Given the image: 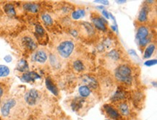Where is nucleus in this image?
<instances>
[{
    "label": "nucleus",
    "mask_w": 157,
    "mask_h": 120,
    "mask_svg": "<svg viewBox=\"0 0 157 120\" xmlns=\"http://www.w3.org/2000/svg\"><path fill=\"white\" fill-rule=\"evenodd\" d=\"M18 43L22 49L29 51H34L37 49L38 43L35 38L31 33H23L20 36Z\"/></svg>",
    "instance_id": "obj_1"
},
{
    "label": "nucleus",
    "mask_w": 157,
    "mask_h": 120,
    "mask_svg": "<svg viewBox=\"0 0 157 120\" xmlns=\"http://www.w3.org/2000/svg\"><path fill=\"white\" fill-rule=\"evenodd\" d=\"M57 54L64 59L70 57L75 49V43L70 39H65L60 41L57 47Z\"/></svg>",
    "instance_id": "obj_2"
},
{
    "label": "nucleus",
    "mask_w": 157,
    "mask_h": 120,
    "mask_svg": "<svg viewBox=\"0 0 157 120\" xmlns=\"http://www.w3.org/2000/svg\"><path fill=\"white\" fill-rule=\"evenodd\" d=\"M114 75L118 81L128 85L132 83V70L128 65L119 66L114 72Z\"/></svg>",
    "instance_id": "obj_3"
},
{
    "label": "nucleus",
    "mask_w": 157,
    "mask_h": 120,
    "mask_svg": "<svg viewBox=\"0 0 157 120\" xmlns=\"http://www.w3.org/2000/svg\"><path fill=\"white\" fill-rule=\"evenodd\" d=\"M41 98V94L37 90L31 89L27 91L24 96V100L25 103L30 107H34L39 101Z\"/></svg>",
    "instance_id": "obj_4"
},
{
    "label": "nucleus",
    "mask_w": 157,
    "mask_h": 120,
    "mask_svg": "<svg viewBox=\"0 0 157 120\" xmlns=\"http://www.w3.org/2000/svg\"><path fill=\"white\" fill-rule=\"evenodd\" d=\"M149 35V31L146 26H140L138 28L136 33V40L141 47H145L148 43V39Z\"/></svg>",
    "instance_id": "obj_5"
},
{
    "label": "nucleus",
    "mask_w": 157,
    "mask_h": 120,
    "mask_svg": "<svg viewBox=\"0 0 157 120\" xmlns=\"http://www.w3.org/2000/svg\"><path fill=\"white\" fill-rule=\"evenodd\" d=\"M17 105V101L15 99L6 100L1 107V114L3 117L7 118L10 115L12 110Z\"/></svg>",
    "instance_id": "obj_6"
},
{
    "label": "nucleus",
    "mask_w": 157,
    "mask_h": 120,
    "mask_svg": "<svg viewBox=\"0 0 157 120\" xmlns=\"http://www.w3.org/2000/svg\"><path fill=\"white\" fill-rule=\"evenodd\" d=\"M32 59L35 62L44 64L48 59V54L44 49H36L32 55Z\"/></svg>",
    "instance_id": "obj_7"
},
{
    "label": "nucleus",
    "mask_w": 157,
    "mask_h": 120,
    "mask_svg": "<svg viewBox=\"0 0 157 120\" xmlns=\"http://www.w3.org/2000/svg\"><path fill=\"white\" fill-rule=\"evenodd\" d=\"M40 78H41L40 75L35 72H26L22 75L21 81L24 83H31Z\"/></svg>",
    "instance_id": "obj_8"
},
{
    "label": "nucleus",
    "mask_w": 157,
    "mask_h": 120,
    "mask_svg": "<svg viewBox=\"0 0 157 120\" xmlns=\"http://www.w3.org/2000/svg\"><path fill=\"white\" fill-rule=\"evenodd\" d=\"M24 10L30 13H36L39 11L40 6L38 4L34 2H26L23 4V6Z\"/></svg>",
    "instance_id": "obj_9"
},
{
    "label": "nucleus",
    "mask_w": 157,
    "mask_h": 120,
    "mask_svg": "<svg viewBox=\"0 0 157 120\" xmlns=\"http://www.w3.org/2000/svg\"><path fill=\"white\" fill-rule=\"evenodd\" d=\"M82 81H83V83L85 84L86 86H87L88 88H96L98 85L97 81H96L95 78L91 77V76H84V77H82Z\"/></svg>",
    "instance_id": "obj_10"
},
{
    "label": "nucleus",
    "mask_w": 157,
    "mask_h": 120,
    "mask_svg": "<svg viewBox=\"0 0 157 120\" xmlns=\"http://www.w3.org/2000/svg\"><path fill=\"white\" fill-rule=\"evenodd\" d=\"M92 21H93L94 25H95L96 28L103 31H105L106 30L105 25L106 21L102 18V17H94V18L92 19Z\"/></svg>",
    "instance_id": "obj_11"
},
{
    "label": "nucleus",
    "mask_w": 157,
    "mask_h": 120,
    "mask_svg": "<svg viewBox=\"0 0 157 120\" xmlns=\"http://www.w3.org/2000/svg\"><path fill=\"white\" fill-rule=\"evenodd\" d=\"M104 109H105L106 114L112 119H117L120 118V114H119L118 111L114 108L111 107V106L105 105L104 106Z\"/></svg>",
    "instance_id": "obj_12"
},
{
    "label": "nucleus",
    "mask_w": 157,
    "mask_h": 120,
    "mask_svg": "<svg viewBox=\"0 0 157 120\" xmlns=\"http://www.w3.org/2000/svg\"><path fill=\"white\" fill-rule=\"evenodd\" d=\"M46 85H47V88H48V90L51 91L54 95L55 96L58 95L57 88L56 87V85H54V83L52 82V81L49 78V77H47V78L46 79Z\"/></svg>",
    "instance_id": "obj_13"
},
{
    "label": "nucleus",
    "mask_w": 157,
    "mask_h": 120,
    "mask_svg": "<svg viewBox=\"0 0 157 120\" xmlns=\"http://www.w3.org/2000/svg\"><path fill=\"white\" fill-rule=\"evenodd\" d=\"M148 7H147V6H144L140 12L139 15H138V21L140 22H146L148 19Z\"/></svg>",
    "instance_id": "obj_14"
},
{
    "label": "nucleus",
    "mask_w": 157,
    "mask_h": 120,
    "mask_svg": "<svg viewBox=\"0 0 157 120\" xmlns=\"http://www.w3.org/2000/svg\"><path fill=\"white\" fill-rule=\"evenodd\" d=\"M84 103V99L82 98H78V99H74L72 103V109L73 111H78L82 107Z\"/></svg>",
    "instance_id": "obj_15"
},
{
    "label": "nucleus",
    "mask_w": 157,
    "mask_h": 120,
    "mask_svg": "<svg viewBox=\"0 0 157 120\" xmlns=\"http://www.w3.org/2000/svg\"><path fill=\"white\" fill-rule=\"evenodd\" d=\"M4 10H5V13L7 15L10 16V17H13V16L16 15L15 7L12 4H7V5H5V7H4Z\"/></svg>",
    "instance_id": "obj_16"
},
{
    "label": "nucleus",
    "mask_w": 157,
    "mask_h": 120,
    "mask_svg": "<svg viewBox=\"0 0 157 120\" xmlns=\"http://www.w3.org/2000/svg\"><path fill=\"white\" fill-rule=\"evenodd\" d=\"M41 20L43 21V23L45 24L47 26H50L53 24V19L52 18V17L49 14L47 13H44L41 15Z\"/></svg>",
    "instance_id": "obj_17"
},
{
    "label": "nucleus",
    "mask_w": 157,
    "mask_h": 120,
    "mask_svg": "<svg viewBox=\"0 0 157 120\" xmlns=\"http://www.w3.org/2000/svg\"><path fill=\"white\" fill-rule=\"evenodd\" d=\"M35 31L36 36L39 37L43 38L46 34L45 30H44L43 26L41 25H40V24H36L35 25Z\"/></svg>",
    "instance_id": "obj_18"
},
{
    "label": "nucleus",
    "mask_w": 157,
    "mask_h": 120,
    "mask_svg": "<svg viewBox=\"0 0 157 120\" xmlns=\"http://www.w3.org/2000/svg\"><path fill=\"white\" fill-rule=\"evenodd\" d=\"M78 91H79L80 95L83 98L88 97L90 93V90L89 89V88L86 86V85H82V86L80 87Z\"/></svg>",
    "instance_id": "obj_19"
},
{
    "label": "nucleus",
    "mask_w": 157,
    "mask_h": 120,
    "mask_svg": "<svg viewBox=\"0 0 157 120\" xmlns=\"http://www.w3.org/2000/svg\"><path fill=\"white\" fill-rule=\"evenodd\" d=\"M86 12L84 9H78V10L74 11L72 13V17L74 20H78L80 17H82L85 16Z\"/></svg>",
    "instance_id": "obj_20"
},
{
    "label": "nucleus",
    "mask_w": 157,
    "mask_h": 120,
    "mask_svg": "<svg viewBox=\"0 0 157 120\" xmlns=\"http://www.w3.org/2000/svg\"><path fill=\"white\" fill-rule=\"evenodd\" d=\"M155 50V45L154 44H150L148 47L146 48V51L144 52V57L145 59H148L153 54Z\"/></svg>",
    "instance_id": "obj_21"
},
{
    "label": "nucleus",
    "mask_w": 157,
    "mask_h": 120,
    "mask_svg": "<svg viewBox=\"0 0 157 120\" xmlns=\"http://www.w3.org/2000/svg\"><path fill=\"white\" fill-rule=\"evenodd\" d=\"M17 69L21 72H26L29 69V65L25 60L22 59L17 64Z\"/></svg>",
    "instance_id": "obj_22"
},
{
    "label": "nucleus",
    "mask_w": 157,
    "mask_h": 120,
    "mask_svg": "<svg viewBox=\"0 0 157 120\" xmlns=\"http://www.w3.org/2000/svg\"><path fill=\"white\" fill-rule=\"evenodd\" d=\"M119 110H120V113L123 115H128L130 113L128 106L124 103H120V106H119Z\"/></svg>",
    "instance_id": "obj_23"
},
{
    "label": "nucleus",
    "mask_w": 157,
    "mask_h": 120,
    "mask_svg": "<svg viewBox=\"0 0 157 120\" xmlns=\"http://www.w3.org/2000/svg\"><path fill=\"white\" fill-rule=\"evenodd\" d=\"M73 67L76 71L82 72L84 69L83 63L80 60H76L73 62Z\"/></svg>",
    "instance_id": "obj_24"
},
{
    "label": "nucleus",
    "mask_w": 157,
    "mask_h": 120,
    "mask_svg": "<svg viewBox=\"0 0 157 120\" xmlns=\"http://www.w3.org/2000/svg\"><path fill=\"white\" fill-rule=\"evenodd\" d=\"M10 74L9 67L5 65H0V77H6Z\"/></svg>",
    "instance_id": "obj_25"
},
{
    "label": "nucleus",
    "mask_w": 157,
    "mask_h": 120,
    "mask_svg": "<svg viewBox=\"0 0 157 120\" xmlns=\"http://www.w3.org/2000/svg\"><path fill=\"white\" fill-rule=\"evenodd\" d=\"M108 57H110L111 59L113 60H117L119 59V57H120V55H119V53L117 51H115V50H113L111 52L108 54Z\"/></svg>",
    "instance_id": "obj_26"
},
{
    "label": "nucleus",
    "mask_w": 157,
    "mask_h": 120,
    "mask_svg": "<svg viewBox=\"0 0 157 120\" xmlns=\"http://www.w3.org/2000/svg\"><path fill=\"white\" fill-rule=\"evenodd\" d=\"M124 97V93L123 92H117V93H115L114 96L113 97V101H118V100H120L123 99Z\"/></svg>",
    "instance_id": "obj_27"
},
{
    "label": "nucleus",
    "mask_w": 157,
    "mask_h": 120,
    "mask_svg": "<svg viewBox=\"0 0 157 120\" xmlns=\"http://www.w3.org/2000/svg\"><path fill=\"white\" fill-rule=\"evenodd\" d=\"M156 59H151V60H148V61H147L145 62V65L146 66H152V65H156Z\"/></svg>",
    "instance_id": "obj_28"
},
{
    "label": "nucleus",
    "mask_w": 157,
    "mask_h": 120,
    "mask_svg": "<svg viewBox=\"0 0 157 120\" xmlns=\"http://www.w3.org/2000/svg\"><path fill=\"white\" fill-rule=\"evenodd\" d=\"M102 14H103V15L106 17V19L109 18V13H108L107 11L103 10V11H102Z\"/></svg>",
    "instance_id": "obj_29"
},
{
    "label": "nucleus",
    "mask_w": 157,
    "mask_h": 120,
    "mask_svg": "<svg viewBox=\"0 0 157 120\" xmlns=\"http://www.w3.org/2000/svg\"><path fill=\"white\" fill-rule=\"evenodd\" d=\"M4 93H5V91H4V88L1 86V85H0V101H1L2 98L3 96Z\"/></svg>",
    "instance_id": "obj_30"
},
{
    "label": "nucleus",
    "mask_w": 157,
    "mask_h": 120,
    "mask_svg": "<svg viewBox=\"0 0 157 120\" xmlns=\"http://www.w3.org/2000/svg\"><path fill=\"white\" fill-rule=\"evenodd\" d=\"M5 60L7 62H10L12 61V57H10V56L7 55L5 57Z\"/></svg>",
    "instance_id": "obj_31"
},
{
    "label": "nucleus",
    "mask_w": 157,
    "mask_h": 120,
    "mask_svg": "<svg viewBox=\"0 0 157 120\" xmlns=\"http://www.w3.org/2000/svg\"><path fill=\"white\" fill-rule=\"evenodd\" d=\"M95 2H98V3H101V4H104V5H109V2L107 1H95Z\"/></svg>",
    "instance_id": "obj_32"
},
{
    "label": "nucleus",
    "mask_w": 157,
    "mask_h": 120,
    "mask_svg": "<svg viewBox=\"0 0 157 120\" xmlns=\"http://www.w3.org/2000/svg\"><path fill=\"white\" fill-rule=\"evenodd\" d=\"M71 33L72 34V35L74 36H77V35H78V33H77V31H75V30H73V31H71Z\"/></svg>",
    "instance_id": "obj_33"
},
{
    "label": "nucleus",
    "mask_w": 157,
    "mask_h": 120,
    "mask_svg": "<svg viewBox=\"0 0 157 120\" xmlns=\"http://www.w3.org/2000/svg\"><path fill=\"white\" fill-rule=\"evenodd\" d=\"M117 2L119 3V4H122V3L125 2V1H122H122H117Z\"/></svg>",
    "instance_id": "obj_34"
},
{
    "label": "nucleus",
    "mask_w": 157,
    "mask_h": 120,
    "mask_svg": "<svg viewBox=\"0 0 157 120\" xmlns=\"http://www.w3.org/2000/svg\"><path fill=\"white\" fill-rule=\"evenodd\" d=\"M1 13H2V11H1V9H0V15H1Z\"/></svg>",
    "instance_id": "obj_35"
},
{
    "label": "nucleus",
    "mask_w": 157,
    "mask_h": 120,
    "mask_svg": "<svg viewBox=\"0 0 157 120\" xmlns=\"http://www.w3.org/2000/svg\"><path fill=\"white\" fill-rule=\"evenodd\" d=\"M28 120H33V119H32L31 118V119H28Z\"/></svg>",
    "instance_id": "obj_36"
},
{
    "label": "nucleus",
    "mask_w": 157,
    "mask_h": 120,
    "mask_svg": "<svg viewBox=\"0 0 157 120\" xmlns=\"http://www.w3.org/2000/svg\"><path fill=\"white\" fill-rule=\"evenodd\" d=\"M48 120H53V119H48Z\"/></svg>",
    "instance_id": "obj_37"
},
{
    "label": "nucleus",
    "mask_w": 157,
    "mask_h": 120,
    "mask_svg": "<svg viewBox=\"0 0 157 120\" xmlns=\"http://www.w3.org/2000/svg\"><path fill=\"white\" fill-rule=\"evenodd\" d=\"M106 120H109V119H106Z\"/></svg>",
    "instance_id": "obj_38"
},
{
    "label": "nucleus",
    "mask_w": 157,
    "mask_h": 120,
    "mask_svg": "<svg viewBox=\"0 0 157 120\" xmlns=\"http://www.w3.org/2000/svg\"><path fill=\"white\" fill-rule=\"evenodd\" d=\"M0 120H1V119H0Z\"/></svg>",
    "instance_id": "obj_39"
}]
</instances>
